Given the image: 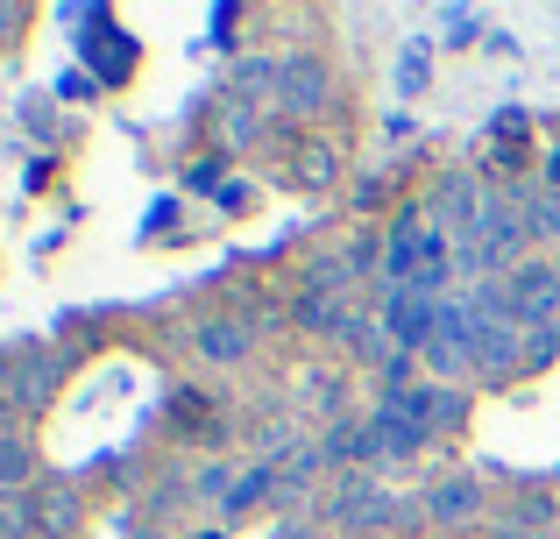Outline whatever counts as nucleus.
I'll return each mask as SVG.
<instances>
[]
</instances>
